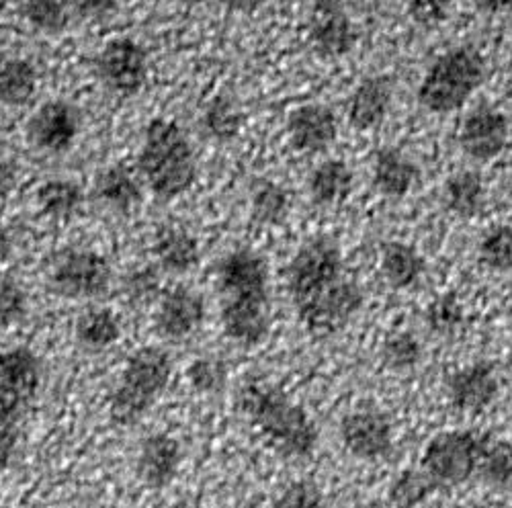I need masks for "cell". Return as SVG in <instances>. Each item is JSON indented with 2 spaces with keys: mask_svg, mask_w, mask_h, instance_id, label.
Instances as JSON below:
<instances>
[{
  "mask_svg": "<svg viewBox=\"0 0 512 508\" xmlns=\"http://www.w3.org/2000/svg\"><path fill=\"white\" fill-rule=\"evenodd\" d=\"M285 279L297 320L314 336L343 330L365 306L361 285L347 275L343 250L328 236L297 248Z\"/></svg>",
  "mask_w": 512,
  "mask_h": 508,
  "instance_id": "obj_1",
  "label": "cell"
},
{
  "mask_svg": "<svg viewBox=\"0 0 512 508\" xmlns=\"http://www.w3.org/2000/svg\"><path fill=\"white\" fill-rule=\"evenodd\" d=\"M269 265L252 248L226 252L216 267L224 334L242 349H254L271 332Z\"/></svg>",
  "mask_w": 512,
  "mask_h": 508,
  "instance_id": "obj_2",
  "label": "cell"
},
{
  "mask_svg": "<svg viewBox=\"0 0 512 508\" xmlns=\"http://www.w3.org/2000/svg\"><path fill=\"white\" fill-rule=\"evenodd\" d=\"M236 406L279 457L304 461L316 453L320 433L314 418L271 381L246 379L238 390Z\"/></svg>",
  "mask_w": 512,
  "mask_h": 508,
  "instance_id": "obj_3",
  "label": "cell"
},
{
  "mask_svg": "<svg viewBox=\"0 0 512 508\" xmlns=\"http://www.w3.org/2000/svg\"><path fill=\"white\" fill-rule=\"evenodd\" d=\"M142 181L162 201L185 195L197 181V156L183 127L166 117H154L144 130L138 152Z\"/></svg>",
  "mask_w": 512,
  "mask_h": 508,
  "instance_id": "obj_4",
  "label": "cell"
},
{
  "mask_svg": "<svg viewBox=\"0 0 512 508\" xmlns=\"http://www.w3.org/2000/svg\"><path fill=\"white\" fill-rule=\"evenodd\" d=\"M44 384V363L25 347L0 353V472H5L21 441L25 418Z\"/></svg>",
  "mask_w": 512,
  "mask_h": 508,
  "instance_id": "obj_5",
  "label": "cell"
},
{
  "mask_svg": "<svg viewBox=\"0 0 512 508\" xmlns=\"http://www.w3.org/2000/svg\"><path fill=\"white\" fill-rule=\"evenodd\" d=\"M173 377V361L158 347H142L125 361L109 396V416L117 427L132 429L150 414Z\"/></svg>",
  "mask_w": 512,
  "mask_h": 508,
  "instance_id": "obj_6",
  "label": "cell"
},
{
  "mask_svg": "<svg viewBox=\"0 0 512 508\" xmlns=\"http://www.w3.org/2000/svg\"><path fill=\"white\" fill-rule=\"evenodd\" d=\"M484 74L482 54L472 46H457L441 54L426 70L418 87V103L426 113H453L482 87Z\"/></svg>",
  "mask_w": 512,
  "mask_h": 508,
  "instance_id": "obj_7",
  "label": "cell"
},
{
  "mask_svg": "<svg viewBox=\"0 0 512 508\" xmlns=\"http://www.w3.org/2000/svg\"><path fill=\"white\" fill-rule=\"evenodd\" d=\"M486 433L478 431H445L426 443L420 470L429 476L439 490L457 488L478 480Z\"/></svg>",
  "mask_w": 512,
  "mask_h": 508,
  "instance_id": "obj_8",
  "label": "cell"
},
{
  "mask_svg": "<svg viewBox=\"0 0 512 508\" xmlns=\"http://www.w3.org/2000/svg\"><path fill=\"white\" fill-rule=\"evenodd\" d=\"M111 283L109 261L91 248H64L50 265V287L66 300H99Z\"/></svg>",
  "mask_w": 512,
  "mask_h": 508,
  "instance_id": "obj_9",
  "label": "cell"
},
{
  "mask_svg": "<svg viewBox=\"0 0 512 508\" xmlns=\"http://www.w3.org/2000/svg\"><path fill=\"white\" fill-rule=\"evenodd\" d=\"M103 87L117 97H138L150 78V58L140 41L132 37H113L95 60Z\"/></svg>",
  "mask_w": 512,
  "mask_h": 508,
  "instance_id": "obj_10",
  "label": "cell"
},
{
  "mask_svg": "<svg viewBox=\"0 0 512 508\" xmlns=\"http://www.w3.org/2000/svg\"><path fill=\"white\" fill-rule=\"evenodd\" d=\"M340 439L347 453L365 463H379L394 453V425L379 408H357L340 422Z\"/></svg>",
  "mask_w": 512,
  "mask_h": 508,
  "instance_id": "obj_11",
  "label": "cell"
},
{
  "mask_svg": "<svg viewBox=\"0 0 512 508\" xmlns=\"http://www.w3.org/2000/svg\"><path fill=\"white\" fill-rule=\"evenodd\" d=\"M82 132V113L64 99L39 105L27 123L29 142L46 154L68 152Z\"/></svg>",
  "mask_w": 512,
  "mask_h": 508,
  "instance_id": "obj_12",
  "label": "cell"
},
{
  "mask_svg": "<svg viewBox=\"0 0 512 508\" xmlns=\"http://www.w3.org/2000/svg\"><path fill=\"white\" fill-rule=\"evenodd\" d=\"M510 138V121L494 105H478L465 115L459 127V146L465 156L476 162L498 158Z\"/></svg>",
  "mask_w": 512,
  "mask_h": 508,
  "instance_id": "obj_13",
  "label": "cell"
},
{
  "mask_svg": "<svg viewBox=\"0 0 512 508\" xmlns=\"http://www.w3.org/2000/svg\"><path fill=\"white\" fill-rule=\"evenodd\" d=\"M205 322V300L203 295L187 285H175L162 291L156 302L154 326L160 336L168 341H185Z\"/></svg>",
  "mask_w": 512,
  "mask_h": 508,
  "instance_id": "obj_14",
  "label": "cell"
},
{
  "mask_svg": "<svg viewBox=\"0 0 512 508\" xmlns=\"http://www.w3.org/2000/svg\"><path fill=\"white\" fill-rule=\"evenodd\" d=\"M500 394V375L490 361H474L447 381V400L461 414L486 412Z\"/></svg>",
  "mask_w": 512,
  "mask_h": 508,
  "instance_id": "obj_15",
  "label": "cell"
},
{
  "mask_svg": "<svg viewBox=\"0 0 512 508\" xmlns=\"http://www.w3.org/2000/svg\"><path fill=\"white\" fill-rule=\"evenodd\" d=\"M287 138L302 154L326 152L338 138L336 113L324 103L297 105L287 117Z\"/></svg>",
  "mask_w": 512,
  "mask_h": 508,
  "instance_id": "obj_16",
  "label": "cell"
},
{
  "mask_svg": "<svg viewBox=\"0 0 512 508\" xmlns=\"http://www.w3.org/2000/svg\"><path fill=\"white\" fill-rule=\"evenodd\" d=\"M183 463V447L179 439L166 433L148 435L136 455V474L140 482L152 490L173 484Z\"/></svg>",
  "mask_w": 512,
  "mask_h": 508,
  "instance_id": "obj_17",
  "label": "cell"
},
{
  "mask_svg": "<svg viewBox=\"0 0 512 508\" xmlns=\"http://www.w3.org/2000/svg\"><path fill=\"white\" fill-rule=\"evenodd\" d=\"M394 101V84L388 76H367L353 89L347 117L353 130L371 132L386 121Z\"/></svg>",
  "mask_w": 512,
  "mask_h": 508,
  "instance_id": "obj_18",
  "label": "cell"
},
{
  "mask_svg": "<svg viewBox=\"0 0 512 508\" xmlns=\"http://www.w3.org/2000/svg\"><path fill=\"white\" fill-rule=\"evenodd\" d=\"M420 181L418 164L400 148L388 146L375 152L371 164V183L388 199L406 197Z\"/></svg>",
  "mask_w": 512,
  "mask_h": 508,
  "instance_id": "obj_19",
  "label": "cell"
},
{
  "mask_svg": "<svg viewBox=\"0 0 512 508\" xmlns=\"http://www.w3.org/2000/svg\"><path fill=\"white\" fill-rule=\"evenodd\" d=\"M160 271L170 275H187L201 261L199 240L183 226H164L156 232L152 244Z\"/></svg>",
  "mask_w": 512,
  "mask_h": 508,
  "instance_id": "obj_20",
  "label": "cell"
},
{
  "mask_svg": "<svg viewBox=\"0 0 512 508\" xmlns=\"http://www.w3.org/2000/svg\"><path fill=\"white\" fill-rule=\"evenodd\" d=\"M310 44L324 60H340L359 44V27L343 11L318 13L310 27Z\"/></svg>",
  "mask_w": 512,
  "mask_h": 508,
  "instance_id": "obj_21",
  "label": "cell"
},
{
  "mask_svg": "<svg viewBox=\"0 0 512 508\" xmlns=\"http://www.w3.org/2000/svg\"><path fill=\"white\" fill-rule=\"evenodd\" d=\"M95 193L99 201L115 214H130L144 197L140 179L123 164L103 168L95 181Z\"/></svg>",
  "mask_w": 512,
  "mask_h": 508,
  "instance_id": "obj_22",
  "label": "cell"
},
{
  "mask_svg": "<svg viewBox=\"0 0 512 508\" xmlns=\"http://www.w3.org/2000/svg\"><path fill=\"white\" fill-rule=\"evenodd\" d=\"M353 185V168L338 158L320 162L308 177V193L318 207H336L345 203L353 193Z\"/></svg>",
  "mask_w": 512,
  "mask_h": 508,
  "instance_id": "obj_23",
  "label": "cell"
},
{
  "mask_svg": "<svg viewBox=\"0 0 512 508\" xmlns=\"http://www.w3.org/2000/svg\"><path fill=\"white\" fill-rule=\"evenodd\" d=\"M35 203L41 216L54 222H70L82 214L84 191L78 183L54 177L41 183L35 191Z\"/></svg>",
  "mask_w": 512,
  "mask_h": 508,
  "instance_id": "obj_24",
  "label": "cell"
},
{
  "mask_svg": "<svg viewBox=\"0 0 512 508\" xmlns=\"http://www.w3.org/2000/svg\"><path fill=\"white\" fill-rule=\"evenodd\" d=\"M381 273L394 289H412L424 277L426 261L412 244L392 240L381 248Z\"/></svg>",
  "mask_w": 512,
  "mask_h": 508,
  "instance_id": "obj_25",
  "label": "cell"
},
{
  "mask_svg": "<svg viewBox=\"0 0 512 508\" xmlns=\"http://www.w3.org/2000/svg\"><path fill=\"white\" fill-rule=\"evenodd\" d=\"M445 205L453 216L461 220H472L480 216L486 207V185L484 179L469 168L455 171L443 187Z\"/></svg>",
  "mask_w": 512,
  "mask_h": 508,
  "instance_id": "obj_26",
  "label": "cell"
},
{
  "mask_svg": "<svg viewBox=\"0 0 512 508\" xmlns=\"http://www.w3.org/2000/svg\"><path fill=\"white\" fill-rule=\"evenodd\" d=\"M76 343L87 353H105L121 338V320L107 308H91L74 326Z\"/></svg>",
  "mask_w": 512,
  "mask_h": 508,
  "instance_id": "obj_27",
  "label": "cell"
},
{
  "mask_svg": "<svg viewBox=\"0 0 512 508\" xmlns=\"http://www.w3.org/2000/svg\"><path fill=\"white\" fill-rule=\"evenodd\" d=\"M37 93V70L25 58L0 60V103L7 107H25Z\"/></svg>",
  "mask_w": 512,
  "mask_h": 508,
  "instance_id": "obj_28",
  "label": "cell"
},
{
  "mask_svg": "<svg viewBox=\"0 0 512 508\" xmlns=\"http://www.w3.org/2000/svg\"><path fill=\"white\" fill-rule=\"evenodd\" d=\"M244 125V115L240 105L228 97L218 95L213 97L201 111V130L203 134L218 142V144H230L238 138Z\"/></svg>",
  "mask_w": 512,
  "mask_h": 508,
  "instance_id": "obj_29",
  "label": "cell"
},
{
  "mask_svg": "<svg viewBox=\"0 0 512 508\" xmlns=\"http://www.w3.org/2000/svg\"><path fill=\"white\" fill-rule=\"evenodd\" d=\"M291 209L289 191L269 179L256 181L250 191V218L263 228L281 226Z\"/></svg>",
  "mask_w": 512,
  "mask_h": 508,
  "instance_id": "obj_30",
  "label": "cell"
},
{
  "mask_svg": "<svg viewBox=\"0 0 512 508\" xmlns=\"http://www.w3.org/2000/svg\"><path fill=\"white\" fill-rule=\"evenodd\" d=\"M435 492L437 484L422 470H404L400 472L388 488V502L392 508H420Z\"/></svg>",
  "mask_w": 512,
  "mask_h": 508,
  "instance_id": "obj_31",
  "label": "cell"
},
{
  "mask_svg": "<svg viewBox=\"0 0 512 508\" xmlns=\"http://www.w3.org/2000/svg\"><path fill=\"white\" fill-rule=\"evenodd\" d=\"M478 482L506 488L512 484V445L486 433Z\"/></svg>",
  "mask_w": 512,
  "mask_h": 508,
  "instance_id": "obj_32",
  "label": "cell"
},
{
  "mask_svg": "<svg viewBox=\"0 0 512 508\" xmlns=\"http://www.w3.org/2000/svg\"><path fill=\"white\" fill-rule=\"evenodd\" d=\"M230 369L222 357L201 355L193 359L187 367L189 386L203 396H218L228 386Z\"/></svg>",
  "mask_w": 512,
  "mask_h": 508,
  "instance_id": "obj_33",
  "label": "cell"
},
{
  "mask_svg": "<svg viewBox=\"0 0 512 508\" xmlns=\"http://www.w3.org/2000/svg\"><path fill=\"white\" fill-rule=\"evenodd\" d=\"M21 17L29 27L46 35L62 33L70 23L64 0H23Z\"/></svg>",
  "mask_w": 512,
  "mask_h": 508,
  "instance_id": "obj_34",
  "label": "cell"
},
{
  "mask_svg": "<svg viewBox=\"0 0 512 508\" xmlns=\"http://www.w3.org/2000/svg\"><path fill=\"white\" fill-rule=\"evenodd\" d=\"M123 298L127 304L136 308H144L150 304H156L162 295V279L160 271L150 265L134 267L130 273L123 277L121 283Z\"/></svg>",
  "mask_w": 512,
  "mask_h": 508,
  "instance_id": "obj_35",
  "label": "cell"
},
{
  "mask_svg": "<svg viewBox=\"0 0 512 508\" xmlns=\"http://www.w3.org/2000/svg\"><path fill=\"white\" fill-rule=\"evenodd\" d=\"M426 324L429 328L443 338H451L459 334L465 326V308L459 300V295L449 291L439 295L431 302V306L426 308Z\"/></svg>",
  "mask_w": 512,
  "mask_h": 508,
  "instance_id": "obj_36",
  "label": "cell"
},
{
  "mask_svg": "<svg viewBox=\"0 0 512 508\" xmlns=\"http://www.w3.org/2000/svg\"><path fill=\"white\" fill-rule=\"evenodd\" d=\"M480 263L494 273L512 271V226L500 224L490 228L478 244Z\"/></svg>",
  "mask_w": 512,
  "mask_h": 508,
  "instance_id": "obj_37",
  "label": "cell"
},
{
  "mask_svg": "<svg viewBox=\"0 0 512 508\" xmlns=\"http://www.w3.org/2000/svg\"><path fill=\"white\" fill-rule=\"evenodd\" d=\"M422 359V345L410 332H396L383 341L381 361L388 369L404 373L414 369Z\"/></svg>",
  "mask_w": 512,
  "mask_h": 508,
  "instance_id": "obj_38",
  "label": "cell"
},
{
  "mask_svg": "<svg viewBox=\"0 0 512 508\" xmlns=\"http://www.w3.org/2000/svg\"><path fill=\"white\" fill-rule=\"evenodd\" d=\"M271 508H326V500L316 482L295 480L275 496Z\"/></svg>",
  "mask_w": 512,
  "mask_h": 508,
  "instance_id": "obj_39",
  "label": "cell"
},
{
  "mask_svg": "<svg viewBox=\"0 0 512 508\" xmlns=\"http://www.w3.org/2000/svg\"><path fill=\"white\" fill-rule=\"evenodd\" d=\"M29 300L25 289L13 279H0V328H9L25 320Z\"/></svg>",
  "mask_w": 512,
  "mask_h": 508,
  "instance_id": "obj_40",
  "label": "cell"
},
{
  "mask_svg": "<svg viewBox=\"0 0 512 508\" xmlns=\"http://www.w3.org/2000/svg\"><path fill=\"white\" fill-rule=\"evenodd\" d=\"M453 0H410L408 15L422 29H435L447 21Z\"/></svg>",
  "mask_w": 512,
  "mask_h": 508,
  "instance_id": "obj_41",
  "label": "cell"
},
{
  "mask_svg": "<svg viewBox=\"0 0 512 508\" xmlns=\"http://www.w3.org/2000/svg\"><path fill=\"white\" fill-rule=\"evenodd\" d=\"M72 9L82 19L101 21L115 15L117 0H72Z\"/></svg>",
  "mask_w": 512,
  "mask_h": 508,
  "instance_id": "obj_42",
  "label": "cell"
},
{
  "mask_svg": "<svg viewBox=\"0 0 512 508\" xmlns=\"http://www.w3.org/2000/svg\"><path fill=\"white\" fill-rule=\"evenodd\" d=\"M17 187V166L0 154V203H3Z\"/></svg>",
  "mask_w": 512,
  "mask_h": 508,
  "instance_id": "obj_43",
  "label": "cell"
},
{
  "mask_svg": "<svg viewBox=\"0 0 512 508\" xmlns=\"http://www.w3.org/2000/svg\"><path fill=\"white\" fill-rule=\"evenodd\" d=\"M220 3L230 13L252 15L256 11H261L269 3V0H220Z\"/></svg>",
  "mask_w": 512,
  "mask_h": 508,
  "instance_id": "obj_44",
  "label": "cell"
},
{
  "mask_svg": "<svg viewBox=\"0 0 512 508\" xmlns=\"http://www.w3.org/2000/svg\"><path fill=\"white\" fill-rule=\"evenodd\" d=\"M15 252V238L7 224L0 222V265H5Z\"/></svg>",
  "mask_w": 512,
  "mask_h": 508,
  "instance_id": "obj_45",
  "label": "cell"
},
{
  "mask_svg": "<svg viewBox=\"0 0 512 508\" xmlns=\"http://www.w3.org/2000/svg\"><path fill=\"white\" fill-rule=\"evenodd\" d=\"M476 7L486 15L512 13V0H474Z\"/></svg>",
  "mask_w": 512,
  "mask_h": 508,
  "instance_id": "obj_46",
  "label": "cell"
},
{
  "mask_svg": "<svg viewBox=\"0 0 512 508\" xmlns=\"http://www.w3.org/2000/svg\"><path fill=\"white\" fill-rule=\"evenodd\" d=\"M306 3L316 13H334V11H343V5L347 0H306Z\"/></svg>",
  "mask_w": 512,
  "mask_h": 508,
  "instance_id": "obj_47",
  "label": "cell"
},
{
  "mask_svg": "<svg viewBox=\"0 0 512 508\" xmlns=\"http://www.w3.org/2000/svg\"><path fill=\"white\" fill-rule=\"evenodd\" d=\"M175 3H183V5H201V3H207V0H175Z\"/></svg>",
  "mask_w": 512,
  "mask_h": 508,
  "instance_id": "obj_48",
  "label": "cell"
},
{
  "mask_svg": "<svg viewBox=\"0 0 512 508\" xmlns=\"http://www.w3.org/2000/svg\"><path fill=\"white\" fill-rule=\"evenodd\" d=\"M11 5V0H0V13H3Z\"/></svg>",
  "mask_w": 512,
  "mask_h": 508,
  "instance_id": "obj_49",
  "label": "cell"
},
{
  "mask_svg": "<svg viewBox=\"0 0 512 508\" xmlns=\"http://www.w3.org/2000/svg\"><path fill=\"white\" fill-rule=\"evenodd\" d=\"M508 316H510V320H512V300H510V306H508Z\"/></svg>",
  "mask_w": 512,
  "mask_h": 508,
  "instance_id": "obj_50",
  "label": "cell"
}]
</instances>
